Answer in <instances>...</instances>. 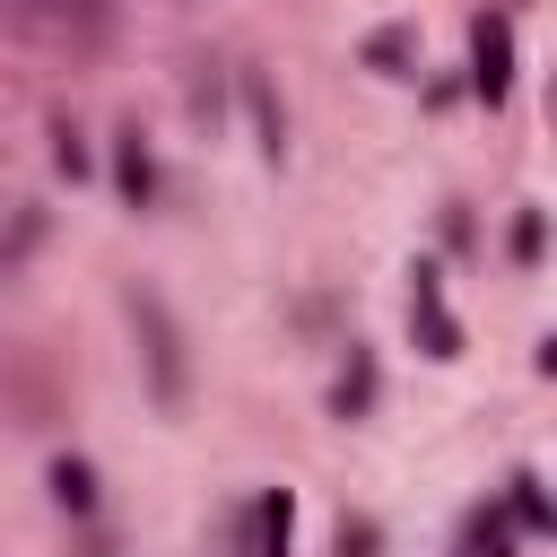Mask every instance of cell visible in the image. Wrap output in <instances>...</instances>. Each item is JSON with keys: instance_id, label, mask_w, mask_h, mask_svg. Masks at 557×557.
<instances>
[{"instance_id": "cell-7", "label": "cell", "mask_w": 557, "mask_h": 557, "mask_svg": "<svg viewBox=\"0 0 557 557\" xmlns=\"http://www.w3.org/2000/svg\"><path fill=\"white\" fill-rule=\"evenodd\" d=\"M287 522H296V496L270 487V496H261V557H287Z\"/></svg>"}, {"instance_id": "cell-13", "label": "cell", "mask_w": 557, "mask_h": 557, "mask_svg": "<svg viewBox=\"0 0 557 557\" xmlns=\"http://www.w3.org/2000/svg\"><path fill=\"white\" fill-rule=\"evenodd\" d=\"M339 557H374V522H348L339 531Z\"/></svg>"}, {"instance_id": "cell-4", "label": "cell", "mask_w": 557, "mask_h": 557, "mask_svg": "<svg viewBox=\"0 0 557 557\" xmlns=\"http://www.w3.org/2000/svg\"><path fill=\"white\" fill-rule=\"evenodd\" d=\"M113 174H122V200H131V209H148V200H157V165H148L139 131H122V157H113Z\"/></svg>"}, {"instance_id": "cell-8", "label": "cell", "mask_w": 557, "mask_h": 557, "mask_svg": "<svg viewBox=\"0 0 557 557\" xmlns=\"http://www.w3.org/2000/svg\"><path fill=\"white\" fill-rule=\"evenodd\" d=\"M52 165H61V174H70V183H78V174H87V139H78V131H70V122H61V131H52Z\"/></svg>"}, {"instance_id": "cell-5", "label": "cell", "mask_w": 557, "mask_h": 557, "mask_svg": "<svg viewBox=\"0 0 557 557\" xmlns=\"http://www.w3.org/2000/svg\"><path fill=\"white\" fill-rule=\"evenodd\" d=\"M366 400H374V357L348 348V366H339V383H331V409H339V418H366Z\"/></svg>"}, {"instance_id": "cell-9", "label": "cell", "mask_w": 557, "mask_h": 557, "mask_svg": "<svg viewBox=\"0 0 557 557\" xmlns=\"http://www.w3.org/2000/svg\"><path fill=\"white\" fill-rule=\"evenodd\" d=\"M513 522L548 531V496H540V479H513Z\"/></svg>"}, {"instance_id": "cell-6", "label": "cell", "mask_w": 557, "mask_h": 557, "mask_svg": "<svg viewBox=\"0 0 557 557\" xmlns=\"http://www.w3.org/2000/svg\"><path fill=\"white\" fill-rule=\"evenodd\" d=\"M52 496H61V513H78V522H87V513H96V470L61 453V461H52Z\"/></svg>"}, {"instance_id": "cell-3", "label": "cell", "mask_w": 557, "mask_h": 557, "mask_svg": "<svg viewBox=\"0 0 557 557\" xmlns=\"http://www.w3.org/2000/svg\"><path fill=\"white\" fill-rule=\"evenodd\" d=\"M409 322L426 331V357H461V322H453V305H444L435 270H418V287H409Z\"/></svg>"}, {"instance_id": "cell-12", "label": "cell", "mask_w": 557, "mask_h": 557, "mask_svg": "<svg viewBox=\"0 0 557 557\" xmlns=\"http://www.w3.org/2000/svg\"><path fill=\"white\" fill-rule=\"evenodd\" d=\"M531 252H540V209H522V218H513V261H531Z\"/></svg>"}, {"instance_id": "cell-11", "label": "cell", "mask_w": 557, "mask_h": 557, "mask_svg": "<svg viewBox=\"0 0 557 557\" xmlns=\"http://www.w3.org/2000/svg\"><path fill=\"white\" fill-rule=\"evenodd\" d=\"M470 557H505V522H496V513L470 522Z\"/></svg>"}, {"instance_id": "cell-1", "label": "cell", "mask_w": 557, "mask_h": 557, "mask_svg": "<svg viewBox=\"0 0 557 557\" xmlns=\"http://www.w3.org/2000/svg\"><path fill=\"white\" fill-rule=\"evenodd\" d=\"M131 322H139V339H148V383H157V400L174 409V400H183V339H174V313H165L148 287H131Z\"/></svg>"}, {"instance_id": "cell-14", "label": "cell", "mask_w": 557, "mask_h": 557, "mask_svg": "<svg viewBox=\"0 0 557 557\" xmlns=\"http://www.w3.org/2000/svg\"><path fill=\"white\" fill-rule=\"evenodd\" d=\"M540 374H557V331H548V339H540Z\"/></svg>"}, {"instance_id": "cell-2", "label": "cell", "mask_w": 557, "mask_h": 557, "mask_svg": "<svg viewBox=\"0 0 557 557\" xmlns=\"http://www.w3.org/2000/svg\"><path fill=\"white\" fill-rule=\"evenodd\" d=\"M470 87H479L487 104H505V87H513V17H505V9H487V17L470 26Z\"/></svg>"}, {"instance_id": "cell-10", "label": "cell", "mask_w": 557, "mask_h": 557, "mask_svg": "<svg viewBox=\"0 0 557 557\" xmlns=\"http://www.w3.org/2000/svg\"><path fill=\"white\" fill-rule=\"evenodd\" d=\"M366 61H374V70H392V61H409V35H400V26H383V35L366 44Z\"/></svg>"}]
</instances>
